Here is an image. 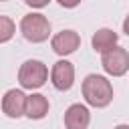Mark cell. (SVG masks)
<instances>
[{"label":"cell","mask_w":129,"mask_h":129,"mask_svg":"<svg viewBox=\"0 0 129 129\" xmlns=\"http://www.w3.org/2000/svg\"><path fill=\"white\" fill-rule=\"evenodd\" d=\"M14 32H16V24L12 22L10 16L2 14V16H0V42H2V44L8 42V40L14 36Z\"/></svg>","instance_id":"8fae6325"},{"label":"cell","mask_w":129,"mask_h":129,"mask_svg":"<svg viewBox=\"0 0 129 129\" xmlns=\"http://www.w3.org/2000/svg\"><path fill=\"white\" fill-rule=\"evenodd\" d=\"M20 32H22V36L28 42L40 44V42L48 40V36H50V22H48V18L44 14L30 12V14L22 16V20H20Z\"/></svg>","instance_id":"7a4b0ae2"},{"label":"cell","mask_w":129,"mask_h":129,"mask_svg":"<svg viewBox=\"0 0 129 129\" xmlns=\"http://www.w3.org/2000/svg\"><path fill=\"white\" fill-rule=\"evenodd\" d=\"M123 32L129 36V14L125 16V20H123Z\"/></svg>","instance_id":"5bb4252c"},{"label":"cell","mask_w":129,"mask_h":129,"mask_svg":"<svg viewBox=\"0 0 129 129\" xmlns=\"http://www.w3.org/2000/svg\"><path fill=\"white\" fill-rule=\"evenodd\" d=\"M117 42H119V34L115 32V30H111V28H99L95 34H93V38H91V46H93V50L95 52H107L109 48H113V46H117Z\"/></svg>","instance_id":"30bf717a"},{"label":"cell","mask_w":129,"mask_h":129,"mask_svg":"<svg viewBox=\"0 0 129 129\" xmlns=\"http://www.w3.org/2000/svg\"><path fill=\"white\" fill-rule=\"evenodd\" d=\"M0 2H8V0H0Z\"/></svg>","instance_id":"9a60e30c"},{"label":"cell","mask_w":129,"mask_h":129,"mask_svg":"<svg viewBox=\"0 0 129 129\" xmlns=\"http://www.w3.org/2000/svg\"><path fill=\"white\" fill-rule=\"evenodd\" d=\"M26 97L20 89H10L2 97V113L10 119H20L26 115Z\"/></svg>","instance_id":"8992f818"},{"label":"cell","mask_w":129,"mask_h":129,"mask_svg":"<svg viewBox=\"0 0 129 129\" xmlns=\"http://www.w3.org/2000/svg\"><path fill=\"white\" fill-rule=\"evenodd\" d=\"M48 109H50V103L42 93H32L26 97V117L28 119L38 121V119L46 117Z\"/></svg>","instance_id":"9c48e42d"},{"label":"cell","mask_w":129,"mask_h":129,"mask_svg":"<svg viewBox=\"0 0 129 129\" xmlns=\"http://www.w3.org/2000/svg\"><path fill=\"white\" fill-rule=\"evenodd\" d=\"M50 46L58 56H69L81 46V36L75 30H60L50 38Z\"/></svg>","instance_id":"52a82bcc"},{"label":"cell","mask_w":129,"mask_h":129,"mask_svg":"<svg viewBox=\"0 0 129 129\" xmlns=\"http://www.w3.org/2000/svg\"><path fill=\"white\" fill-rule=\"evenodd\" d=\"M46 81H48V67L42 60L28 58V60H24L20 64V69H18V83H20L22 89L34 91V89L44 87Z\"/></svg>","instance_id":"3957f363"},{"label":"cell","mask_w":129,"mask_h":129,"mask_svg":"<svg viewBox=\"0 0 129 129\" xmlns=\"http://www.w3.org/2000/svg\"><path fill=\"white\" fill-rule=\"evenodd\" d=\"M50 83L56 91H69L75 85V64L67 58H60L50 69Z\"/></svg>","instance_id":"5b68a950"},{"label":"cell","mask_w":129,"mask_h":129,"mask_svg":"<svg viewBox=\"0 0 129 129\" xmlns=\"http://www.w3.org/2000/svg\"><path fill=\"white\" fill-rule=\"evenodd\" d=\"M101 67L111 77H123L129 71V52L117 44L101 54Z\"/></svg>","instance_id":"277c9868"},{"label":"cell","mask_w":129,"mask_h":129,"mask_svg":"<svg viewBox=\"0 0 129 129\" xmlns=\"http://www.w3.org/2000/svg\"><path fill=\"white\" fill-rule=\"evenodd\" d=\"M62 8H77L79 4H81V0H56Z\"/></svg>","instance_id":"4fadbf2b"},{"label":"cell","mask_w":129,"mask_h":129,"mask_svg":"<svg viewBox=\"0 0 129 129\" xmlns=\"http://www.w3.org/2000/svg\"><path fill=\"white\" fill-rule=\"evenodd\" d=\"M24 4L30 6V8H44V6L50 4V0H24Z\"/></svg>","instance_id":"7c38bea8"},{"label":"cell","mask_w":129,"mask_h":129,"mask_svg":"<svg viewBox=\"0 0 129 129\" xmlns=\"http://www.w3.org/2000/svg\"><path fill=\"white\" fill-rule=\"evenodd\" d=\"M91 125V111L87 105L73 103L64 111V127L69 129H87Z\"/></svg>","instance_id":"ba28073f"},{"label":"cell","mask_w":129,"mask_h":129,"mask_svg":"<svg viewBox=\"0 0 129 129\" xmlns=\"http://www.w3.org/2000/svg\"><path fill=\"white\" fill-rule=\"evenodd\" d=\"M81 93L85 97V103L95 107V109H105L111 105L113 101V85L107 77L103 75H87L83 85H81Z\"/></svg>","instance_id":"6da1fadb"}]
</instances>
